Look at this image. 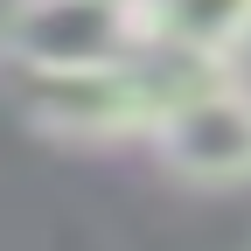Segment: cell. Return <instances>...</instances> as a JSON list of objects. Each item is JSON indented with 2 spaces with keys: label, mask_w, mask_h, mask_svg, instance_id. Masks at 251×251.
I'll return each mask as SVG.
<instances>
[{
  "label": "cell",
  "mask_w": 251,
  "mask_h": 251,
  "mask_svg": "<svg viewBox=\"0 0 251 251\" xmlns=\"http://www.w3.org/2000/svg\"><path fill=\"white\" fill-rule=\"evenodd\" d=\"M147 153L181 188H251V84L230 70L188 84L153 119Z\"/></svg>",
  "instance_id": "6da1fadb"
},
{
  "label": "cell",
  "mask_w": 251,
  "mask_h": 251,
  "mask_svg": "<svg viewBox=\"0 0 251 251\" xmlns=\"http://www.w3.org/2000/svg\"><path fill=\"white\" fill-rule=\"evenodd\" d=\"M147 49L133 0H7L0 70H105Z\"/></svg>",
  "instance_id": "7a4b0ae2"
},
{
  "label": "cell",
  "mask_w": 251,
  "mask_h": 251,
  "mask_svg": "<svg viewBox=\"0 0 251 251\" xmlns=\"http://www.w3.org/2000/svg\"><path fill=\"white\" fill-rule=\"evenodd\" d=\"M140 21L153 49H181L224 70L251 49V0H140Z\"/></svg>",
  "instance_id": "3957f363"
},
{
  "label": "cell",
  "mask_w": 251,
  "mask_h": 251,
  "mask_svg": "<svg viewBox=\"0 0 251 251\" xmlns=\"http://www.w3.org/2000/svg\"><path fill=\"white\" fill-rule=\"evenodd\" d=\"M244 251H251V244H244Z\"/></svg>",
  "instance_id": "277c9868"
}]
</instances>
